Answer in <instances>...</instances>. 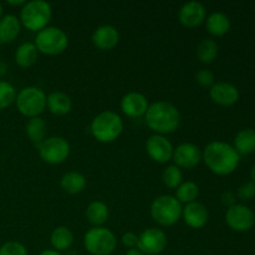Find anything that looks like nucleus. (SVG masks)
Masks as SVG:
<instances>
[{"mask_svg": "<svg viewBox=\"0 0 255 255\" xmlns=\"http://www.w3.org/2000/svg\"><path fill=\"white\" fill-rule=\"evenodd\" d=\"M202 161L217 176H228L238 168L241 156L232 144L223 141H212L204 147Z\"/></svg>", "mask_w": 255, "mask_h": 255, "instance_id": "f257e3e1", "label": "nucleus"}, {"mask_svg": "<svg viewBox=\"0 0 255 255\" xmlns=\"http://www.w3.org/2000/svg\"><path fill=\"white\" fill-rule=\"evenodd\" d=\"M144 122L156 134H168L176 131L181 124V114L173 104L157 101L148 106L144 114Z\"/></svg>", "mask_w": 255, "mask_h": 255, "instance_id": "f03ea898", "label": "nucleus"}, {"mask_svg": "<svg viewBox=\"0 0 255 255\" xmlns=\"http://www.w3.org/2000/svg\"><path fill=\"white\" fill-rule=\"evenodd\" d=\"M91 133L102 143H111L121 136L124 121L117 112L106 110L94 117L91 122Z\"/></svg>", "mask_w": 255, "mask_h": 255, "instance_id": "7ed1b4c3", "label": "nucleus"}, {"mask_svg": "<svg viewBox=\"0 0 255 255\" xmlns=\"http://www.w3.org/2000/svg\"><path fill=\"white\" fill-rule=\"evenodd\" d=\"M52 16L51 5L44 0H31L25 2L20 11V22L30 31L39 32L47 27Z\"/></svg>", "mask_w": 255, "mask_h": 255, "instance_id": "20e7f679", "label": "nucleus"}, {"mask_svg": "<svg viewBox=\"0 0 255 255\" xmlns=\"http://www.w3.org/2000/svg\"><path fill=\"white\" fill-rule=\"evenodd\" d=\"M182 204L173 196H159L152 202L151 217L162 227H172L181 219Z\"/></svg>", "mask_w": 255, "mask_h": 255, "instance_id": "39448f33", "label": "nucleus"}, {"mask_svg": "<svg viewBox=\"0 0 255 255\" xmlns=\"http://www.w3.org/2000/svg\"><path fill=\"white\" fill-rule=\"evenodd\" d=\"M46 94L42 91L40 87L27 86L20 90L19 94H16L15 104L16 109L22 116L29 117H39L46 109Z\"/></svg>", "mask_w": 255, "mask_h": 255, "instance_id": "423d86ee", "label": "nucleus"}, {"mask_svg": "<svg viewBox=\"0 0 255 255\" xmlns=\"http://www.w3.org/2000/svg\"><path fill=\"white\" fill-rule=\"evenodd\" d=\"M84 247L91 255H111L117 247V238L109 228L94 227L85 233Z\"/></svg>", "mask_w": 255, "mask_h": 255, "instance_id": "0eeeda50", "label": "nucleus"}, {"mask_svg": "<svg viewBox=\"0 0 255 255\" xmlns=\"http://www.w3.org/2000/svg\"><path fill=\"white\" fill-rule=\"evenodd\" d=\"M35 46L41 54L55 56L60 55L67 49L69 37L66 32L56 26H47L39 31L35 37Z\"/></svg>", "mask_w": 255, "mask_h": 255, "instance_id": "6e6552de", "label": "nucleus"}, {"mask_svg": "<svg viewBox=\"0 0 255 255\" xmlns=\"http://www.w3.org/2000/svg\"><path fill=\"white\" fill-rule=\"evenodd\" d=\"M39 156L45 163L49 164H60L67 159L70 156V144L64 137L52 136L45 138L41 143L37 146Z\"/></svg>", "mask_w": 255, "mask_h": 255, "instance_id": "1a4fd4ad", "label": "nucleus"}, {"mask_svg": "<svg viewBox=\"0 0 255 255\" xmlns=\"http://www.w3.org/2000/svg\"><path fill=\"white\" fill-rule=\"evenodd\" d=\"M226 223L232 231L244 233L251 231L255 224L254 212L246 204H234L226 212Z\"/></svg>", "mask_w": 255, "mask_h": 255, "instance_id": "9d476101", "label": "nucleus"}, {"mask_svg": "<svg viewBox=\"0 0 255 255\" xmlns=\"http://www.w3.org/2000/svg\"><path fill=\"white\" fill-rule=\"evenodd\" d=\"M167 243V236L162 229L148 228L138 236L137 249L144 255H158L166 249Z\"/></svg>", "mask_w": 255, "mask_h": 255, "instance_id": "9b49d317", "label": "nucleus"}, {"mask_svg": "<svg viewBox=\"0 0 255 255\" xmlns=\"http://www.w3.org/2000/svg\"><path fill=\"white\" fill-rule=\"evenodd\" d=\"M172 161L174 162V166L178 168L192 169L201 163L202 151L194 143L184 142L173 149Z\"/></svg>", "mask_w": 255, "mask_h": 255, "instance_id": "f8f14e48", "label": "nucleus"}, {"mask_svg": "<svg viewBox=\"0 0 255 255\" xmlns=\"http://www.w3.org/2000/svg\"><path fill=\"white\" fill-rule=\"evenodd\" d=\"M173 146L167 139V137L162 134H152L146 142V152L152 161L157 163H167L172 159L173 154Z\"/></svg>", "mask_w": 255, "mask_h": 255, "instance_id": "ddd939ff", "label": "nucleus"}, {"mask_svg": "<svg viewBox=\"0 0 255 255\" xmlns=\"http://www.w3.org/2000/svg\"><path fill=\"white\" fill-rule=\"evenodd\" d=\"M209 96L214 104L223 107H229L239 101V90L231 82H216L209 89Z\"/></svg>", "mask_w": 255, "mask_h": 255, "instance_id": "4468645a", "label": "nucleus"}, {"mask_svg": "<svg viewBox=\"0 0 255 255\" xmlns=\"http://www.w3.org/2000/svg\"><path fill=\"white\" fill-rule=\"evenodd\" d=\"M207 10L201 1H188L182 5L178 11V20L183 26L197 27L206 20Z\"/></svg>", "mask_w": 255, "mask_h": 255, "instance_id": "2eb2a0df", "label": "nucleus"}, {"mask_svg": "<svg viewBox=\"0 0 255 255\" xmlns=\"http://www.w3.org/2000/svg\"><path fill=\"white\" fill-rule=\"evenodd\" d=\"M148 106V100L141 92H128L121 100L122 112L131 119H138V117L144 116Z\"/></svg>", "mask_w": 255, "mask_h": 255, "instance_id": "dca6fc26", "label": "nucleus"}, {"mask_svg": "<svg viewBox=\"0 0 255 255\" xmlns=\"http://www.w3.org/2000/svg\"><path fill=\"white\" fill-rule=\"evenodd\" d=\"M182 217L184 223L193 229H201L207 224L209 218V213L207 207L201 202H192L186 204L182 209Z\"/></svg>", "mask_w": 255, "mask_h": 255, "instance_id": "f3484780", "label": "nucleus"}, {"mask_svg": "<svg viewBox=\"0 0 255 255\" xmlns=\"http://www.w3.org/2000/svg\"><path fill=\"white\" fill-rule=\"evenodd\" d=\"M120 41V32L112 25H101L96 27L92 34V42L102 51H109L117 46Z\"/></svg>", "mask_w": 255, "mask_h": 255, "instance_id": "a211bd4d", "label": "nucleus"}, {"mask_svg": "<svg viewBox=\"0 0 255 255\" xmlns=\"http://www.w3.org/2000/svg\"><path fill=\"white\" fill-rule=\"evenodd\" d=\"M21 31V22L12 14L4 15L0 19V44H10L19 36Z\"/></svg>", "mask_w": 255, "mask_h": 255, "instance_id": "6ab92c4d", "label": "nucleus"}, {"mask_svg": "<svg viewBox=\"0 0 255 255\" xmlns=\"http://www.w3.org/2000/svg\"><path fill=\"white\" fill-rule=\"evenodd\" d=\"M232 22L228 15L222 11H214L206 20V29L213 36H223L231 30Z\"/></svg>", "mask_w": 255, "mask_h": 255, "instance_id": "aec40b11", "label": "nucleus"}, {"mask_svg": "<svg viewBox=\"0 0 255 255\" xmlns=\"http://www.w3.org/2000/svg\"><path fill=\"white\" fill-rule=\"evenodd\" d=\"M46 107L52 115L65 116L72 109V101L70 96L61 91H54L47 96Z\"/></svg>", "mask_w": 255, "mask_h": 255, "instance_id": "412c9836", "label": "nucleus"}, {"mask_svg": "<svg viewBox=\"0 0 255 255\" xmlns=\"http://www.w3.org/2000/svg\"><path fill=\"white\" fill-rule=\"evenodd\" d=\"M233 147L239 156H247L255 152V129L243 128L236 134Z\"/></svg>", "mask_w": 255, "mask_h": 255, "instance_id": "4be33fe9", "label": "nucleus"}, {"mask_svg": "<svg viewBox=\"0 0 255 255\" xmlns=\"http://www.w3.org/2000/svg\"><path fill=\"white\" fill-rule=\"evenodd\" d=\"M50 243H51L52 249L60 252V253L69 251L74 244V234H72L71 229L65 226L56 227L50 237Z\"/></svg>", "mask_w": 255, "mask_h": 255, "instance_id": "5701e85b", "label": "nucleus"}, {"mask_svg": "<svg viewBox=\"0 0 255 255\" xmlns=\"http://www.w3.org/2000/svg\"><path fill=\"white\" fill-rule=\"evenodd\" d=\"M39 51L34 42H22L15 51V62L20 67H31L37 61Z\"/></svg>", "mask_w": 255, "mask_h": 255, "instance_id": "b1692460", "label": "nucleus"}, {"mask_svg": "<svg viewBox=\"0 0 255 255\" xmlns=\"http://www.w3.org/2000/svg\"><path fill=\"white\" fill-rule=\"evenodd\" d=\"M110 216L109 207L101 201H94L87 206L86 218L94 227H102Z\"/></svg>", "mask_w": 255, "mask_h": 255, "instance_id": "393cba45", "label": "nucleus"}, {"mask_svg": "<svg viewBox=\"0 0 255 255\" xmlns=\"http://www.w3.org/2000/svg\"><path fill=\"white\" fill-rule=\"evenodd\" d=\"M60 186L64 189V192L69 194L81 193L86 187V178L84 174L79 173V172H67L61 177Z\"/></svg>", "mask_w": 255, "mask_h": 255, "instance_id": "a878e982", "label": "nucleus"}, {"mask_svg": "<svg viewBox=\"0 0 255 255\" xmlns=\"http://www.w3.org/2000/svg\"><path fill=\"white\" fill-rule=\"evenodd\" d=\"M46 129V124H45V121L40 116L29 119V121L26 122V126H25L26 136L29 137L30 141L34 142L36 146H39V144L45 139Z\"/></svg>", "mask_w": 255, "mask_h": 255, "instance_id": "bb28decb", "label": "nucleus"}, {"mask_svg": "<svg viewBox=\"0 0 255 255\" xmlns=\"http://www.w3.org/2000/svg\"><path fill=\"white\" fill-rule=\"evenodd\" d=\"M218 44L212 39H203L197 45V57L203 64H212L218 56Z\"/></svg>", "mask_w": 255, "mask_h": 255, "instance_id": "cd10ccee", "label": "nucleus"}, {"mask_svg": "<svg viewBox=\"0 0 255 255\" xmlns=\"http://www.w3.org/2000/svg\"><path fill=\"white\" fill-rule=\"evenodd\" d=\"M199 194L198 184L194 183L193 181L182 182L178 188L176 189V199L179 203L189 204L192 202H196L197 197Z\"/></svg>", "mask_w": 255, "mask_h": 255, "instance_id": "c85d7f7f", "label": "nucleus"}, {"mask_svg": "<svg viewBox=\"0 0 255 255\" xmlns=\"http://www.w3.org/2000/svg\"><path fill=\"white\" fill-rule=\"evenodd\" d=\"M162 181H163L164 186L169 189H177L179 184L183 182V173H182L181 168L172 164L168 166L162 173Z\"/></svg>", "mask_w": 255, "mask_h": 255, "instance_id": "c756f323", "label": "nucleus"}, {"mask_svg": "<svg viewBox=\"0 0 255 255\" xmlns=\"http://www.w3.org/2000/svg\"><path fill=\"white\" fill-rule=\"evenodd\" d=\"M16 90L11 84L6 81H0V110H5L15 102Z\"/></svg>", "mask_w": 255, "mask_h": 255, "instance_id": "7c9ffc66", "label": "nucleus"}, {"mask_svg": "<svg viewBox=\"0 0 255 255\" xmlns=\"http://www.w3.org/2000/svg\"><path fill=\"white\" fill-rule=\"evenodd\" d=\"M0 255H27V249L19 242H6L0 247Z\"/></svg>", "mask_w": 255, "mask_h": 255, "instance_id": "2f4dec72", "label": "nucleus"}, {"mask_svg": "<svg viewBox=\"0 0 255 255\" xmlns=\"http://www.w3.org/2000/svg\"><path fill=\"white\" fill-rule=\"evenodd\" d=\"M196 81L201 87H204V89H208L209 87L211 89L216 84V76H214V74L211 70L202 69L196 74Z\"/></svg>", "mask_w": 255, "mask_h": 255, "instance_id": "473e14b6", "label": "nucleus"}, {"mask_svg": "<svg viewBox=\"0 0 255 255\" xmlns=\"http://www.w3.org/2000/svg\"><path fill=\"white\" fill-rule=\"evenodd\" d=\"M237 198L241 201H252L255 197V183L252 181L244 182L242 186H239L238 191H237Z\"/></svg>", "mask_w": 255, "mask_h": 255, "instance_id": "72a5a7b5", "label": "nucleus"}, {"mask_svg": "<svg viewBox=\"0 0 255 255\" xmlns=\"http://www.w3.org/2000/svg\"><path fill=\"white\" fill-rule=\"evenodd\" d=\"M121 242H122V244L126 247V248H128V249L137 248V243H138V236L134 233H132V232H127V233H125L124 236H122Z\"/></svg>", "mask_w": 255, "mask_h": 255, "instance_id": "f704fd0d", "label": "nucleus"}, {"mask_svg": "<svg viewBox=\"0 0 255 255\" xmlns=\"http://www.w3.org/2000/svg\"><path fill=\"white\" fill-rule=\"evenodd\" d=\"M221 201H222V203L227 207V208H229V207L237 204V196L233 193V192L226 191L222 193Z\"/></svg>", "mask_w": 255, "mask_h": 255, "instance_id": "c9c22d12", "label": "nucleus"}, {"mask_svg": "<svg viewBox=\"0 0 255 255\" xmlns=\"http://www.w3.org/2000/svg\"><path fill=\"white\" fill-rule=\"evenodd\" d=\"M25 2V0H7V4L12 6H24Z\"/></svg>", "mask_w": 255, "mask_h": 255, "instance_id": "e433bc0d", "label": "nucleus"}, {"mask_svg": "<svg viewBox=\"0 0 255 255\" xmlns=\"http://www.w3.org/2000/svg\"><path fill=\"white\" fill-rule=\"evenodd\" d=\"M6 70H7L6 64H5L4 61H1V60H0V79L5 76V74H6Z\"/></svg>", "mask_w": 255, "mask_h": 255, "instance_id": "4c0bfd02", "label": "nucleus"}, {"mask_svg": "<svg viewBox=\"0 0 255 255\" xmlns=\"http://www.w3.org/2000/svg\"><path fill=\"white\" fill-rule=\"evenodd\" d=\"M39 255H62L60 252L54 251V249H46V251H42Z\"/></svg>", "mask_w": 255, "mask_h": 255, "instance_id": "58836bf2", "label": "nucleus"}, {"mask_svg": "<svg viewBox=\"0 0 255 255\" xmlns=\"http://www.w3.org/2000/svg\"><path fill=\"white\" fill-rule=\"evenodd\" d=\"M126 255H144V254L142 253L141 251H138V249H137V248H133V249H128V251H127Z\"/></svg>", "mask_w": 255, "mask_h": 255, "instance_id": "ea45409f", "label": "nucleus"}, {"mask_svg": "<svg viewBox=\"0 0 255 255\" xmlns=\"http://www.w3.org/2000/svg\"><path fill=\"white\" fill-rule=\"evenodd\" d=\"M249 176H251V181L255 183V163L252 166L251 171H249Z\"/></svg>", "mask_w": 255, "mask_h": 255, "instance_id": "a19ab883", "label": "nucleus"}, {"mask_svg": "<svg viewBox=\"0 0 255 255\" xmlns=\"http://www.w3.org/2000/svg\"><path fill=\"white\" fill-rule=\"evenodd\" d=\"M2 11H4V10H2V5H1V2H0V19L2 17Z\"/></svg>", "mask_w": 255, "mask_h": 255, "instance_id": "79ce46f5", "label": "nucleus"}]
</instances>
